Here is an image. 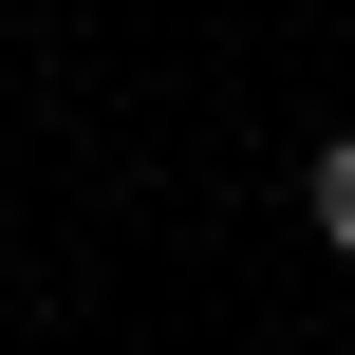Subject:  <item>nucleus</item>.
<instances>
[{
  "label": "nucleus",
  "instance_id": "nucleus-1",
  "mask_svg": "<svg viewBox=\"0 0 355 355\" xmlns=\"http://www.w3.org/2000/svg\"><path fill=\"white\" fill-rule=\"evenodd\" d=\"M318 243H337V262H355V131H337V150H318Z\"/></svg>",
  "mask_w": 355,
  "mask_h": 355
}]
</instances>
